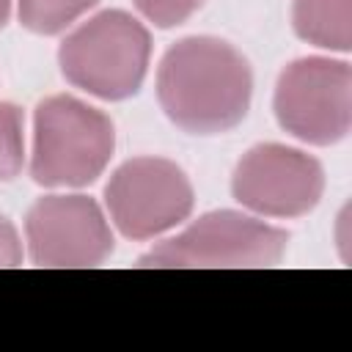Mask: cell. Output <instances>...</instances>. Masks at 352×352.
<instances>
[{"mask_svg":"<svg viewBox=\"0 0 352 352\" xmlns=\"http://www.w3.org/2000/svg\"><path fill=\"white\" fill-rule=\"evenodd\" d=\"M253 74L245 55L214 36L176 41L157 72L162 113L190 135H223L250 107Z\"/></svg>","mask_w":352,"mask_h":352,"instance_id":"6da1fadb","label":"cell"},{"mask_svg":"<svg viewBox=\"0 0 352 352\" xmlns=\"http://www.w3.org/2000/svg\"><path fill=\"white\" fill-rule=\"evenodd\" d=\"M234 198L264 217H302L324 192L319 160L280 143H258L234 168Z\"/></svg>","mask_w":352,"mask_h":352,"instance_id":"52a82bcc","label":"cell"},{"mask_svg":"<svg viewBox=\"0 0 352 352\" xmlns=\"http://www.w3.org/2000/svg\"><path fill=\"white\" fill-rule=\"evenodd\" d=\"M294 33L322 50L349 52L352 47V0H294Z\"/></svg>","mask_w":352,"mask_h":352,"instance_id":"9c48e42d","label":"cell"},{"mask_svg":"<svg viewBox=\"0 0 352 352\" xmlns=\"http://www.w3.org/2000/svg\"><path fill=\"white\" fill-rule=\"evenodd\" d=\"M94 6L96 0H16V14L30 33L55 36Z\"/></svg>","mask_w":352,"mask_h":352,"instance_id":"30bf717a","label":"cell"},{"mask_svg":"<svg viewBox=\"0 0 352 352\" xmlns=\"http://www.w3.org/2000/svg\"><path fill=\"white\" fill-rule=\"evenodd\" d=\"M286 245L289 234L283 228L220 209L154 245L138 258V267H275Z\"/></svg>","mask_w":352,"mask_h":352,"instance_id":"277c9868","label":"cell"},{"mask_svg":"<svg viewBox=\"0 0 352 352\" xmlns=\"http://www.w3.org/2000/svg\"><path fill=\"white\" fill-rule=\"evenodd\" d=\"M135 8L157 28H176L187 22L204 0H132Z\"/></svg>","mask_w":352,"mask_h":352,"instance_id":"7c38bea8","label":"cell"},{"mask_svg":"<svg viewBox=\"0 0 352 352\" xmlns=\"http://www.w3.org/2000/svg\"><path fill=\"white\" fill-rule=\"evenodd\" d=\"M275 118L302 143L333 146L352 126V69L346 60L300 58L275 82Z\"/></svg>","mask_w":352,"mask_h":352,"instance_id":"5b68a950","label":"cell"},{"mask_svg":"<svg viewBox=\"0 0 352 352\" xmlns=\"http://www.w3.org/2000/svg\"><path fill=\"white\" fill-rule=\"evenodd\" d=\"M25 162L22 110L11 102H0V182L19 176Z\"/></svg>","mask_w":352,"mask_h":352,"instance_id":"8fae6325","label":"cell"},{"mask_svg":"<svg viewBox=\"0 0 352 352\" xmlns=\"http://www.w3.org/2000/svg\"><path fill=\"white\" fill-rule=\"evenodd\" d=\"M151 58V36L126 11H102L74 28L58 50L63 77L91 96L118 102L143 85Z\"/></svg>","mask_w":352,"mask_h":352,"instance_id":"3957f363","label":"cell"},{"mask_svg":"<svg viewBox=\"0 0 352 352\" xmlns=\"http://www.w3.org/2000/svg\"><path fill=\"white\" fill-rule=\"evenodd\" d=\"M8 14H11V0H0V28L8 22Z\"/></svg>","mask_w":352,"mask_h":352,"instance_id":"5bb4252c","label":"cell"},{"mask_svg":"<svg viewBox=\"0 0 352 352\" xmlns=\"http://www.w3.org/2000/svg\"><path fill=\"white\" fill-rule=\"evenodd\" d=\"M36 267H99L113 253V231L88 195H44L25 217Z\"/></svg>","mask_w":352,"mask_h":352,"instance_id":"ba28073f","label":"cell"},{"mask_svg":"<svg viewBox=\"0 0 352 352\" xmlns=\"http://www.w3.org/2000/svg\"><path fill=\"white\" fill-rule=\"evenodd\" d=\"M116 148L110 116L77 96H47L33 113L30 176L44 187H85L96 182Z\"/></svg>","mask_w":352,"mask_h":352,"instance_id":"7a4b0ae2","label":"cell"},{"mask_svg":"<svg viewBox=\"0 0 352 352\" xmlns=\"http://www.w3.org/2000/svg\"><path fill=\"white\" fill-rule=\"evenodd\" d=\"M192 184L187 173L165 157L126 160L104 187L110 220L126 239H154L192 212Z\"/></svg>","mask_w":352,"mask_h":352,"instance_id":"8992f818","label":"cell"},{"mask_svg":"<svg viewBox=\"0 0 352 352\" xmlns=\"http://www.w3.org/2000/svg\"><path fill=\"white\" fill-rule=\"evenodd\" d=\"M22 264V242L8 217L0 214V267H19Z\"/></svg>","mask_w":352,"mask_h":352,"instance_id":"4fadbf2b","label":"cell"}]
</instances>
